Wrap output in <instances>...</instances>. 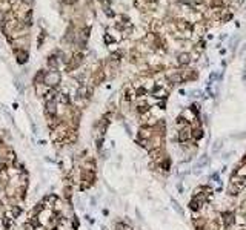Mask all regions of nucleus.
<instances>
[{
  "mask_svg": "<svg viewBox=\"0 0 246 230\" xmlns=\"http://www.w3.org/2000/svg\"><path fill=\"white\" fill-rule=\"evenodd\" d=\"M60 80H62V77H60V74H59L57 71H49V72L45 74V84H48L49 87L59 86V84H60Z\"/></svg>",
  "mask_w": 246,
  "mask_h": 230,
  "instance_id": "obj_1",
  "label": "nucleus"
},
{
  "mask_svg": "<svg viewBox=\"0 0 246 230\" xmlns=\"http://www.w3.org/2000/svg\"><path fill=\"white\" fill-rule=\"evenodd\" d=\"M192 138V128L188 124V126H185V128H182V129H179V134H177V140L180 141V143H186L188 140H191Z\"/></svg>",
  "mask_w": 246,
  "mask_h": 230,
  "instance_id": "obj_2",
  "label": "nucleus"
},
{
  "mask_svg": "<svg viewBox=\"0 0 246 230\" xmlns=\"http://www.w3.org/2000/svg\"><path fill=\"white\" fill-rule=\"evenodd\" d=\"M154 137V128L142 126L139 129V140H151Z\"/></svg>",
  "mask_w": 246,
  "mask_h": 230,
  "instance_id": "obj_3",
  "label": "nucleus"
},
{
  "mask_svg": "<svg viewBox=\"0 0 246 230\" xmlns=\"http://www.w3.org/2000/svg\"><path fill=\"white\" fill-rule=\"evenodd\" d=\"M192 60H191V55H189V52H180L179 55H177V65L179 66H188L189 63H191Z\"/></svg>",
  "mask_w": 246,
  "mask_h": 230,
  "instance_id": "obj_4",
  "label": "nucleus"
},
{
  "mask_svg": "<svg viewBox=\"0 0 246 230\" xmlns=\"http://www.w3.org/2000/svg\"><path fill=\"white\" fill-rule=\"evenodd\" d=\"M45 112H46V115L49 118L51 117H57V103L56 101H48L46 107H45Z\"/></svg>",
  "mask_w": 246,
  "mask_h": 230,
  "instance_id": "obj_5",
  "label": "nucleus"
},
{
  "mask_svg": "<svg viewBox=\"0 0 246 230\" xmlns=\"http://www.w3.org/2000/svg\"><path fill=\"white\" fill-rule=\"evenodd\" d=\"M152 95L157 98V100H165L168 97V89H163L162 86H154L152 87Z\"/></svg>",
  "mask_w": 246,
  "mask_h": 230,
  "instance_id": "obj_6",
  "label": "nucleus"
},
{
  "mask_svg": "<svg viewBox=\"0 0 246 230\" xmlns=\"http://www.w3.org/2000/svg\"><path fill=\"white\" fill-rule=\"evenodd\" d=\"M136 97H137V91H136V87H134V86H128V87L125 89V101H126V103H129V101L136 100Z\"/></svg>",
  "mask_w": 246,
  "mask_h": 230,
  "instance_id": "obj_7",
  "label": "nucleus"
},
{
  "mask_svg": "<svg viewBox=\"0 0 246 230\" xmlns=\"http://www.w3.org/2000/svg\"><path fill=\"white\" fill-rule=\"evenodd\" d=\"M208 163H209V158H208L206 155L200 157V158H198V161H197V163H195V166H194V173H198V170H200V169H203Z\"/></svg>",
  "mask_w": 246,
  "mask_h": 230,
  "instance_id": "obj_8",
  "label": "nucleus"
},
{
  "mask_svg": "<svg viewBox=\"0 0 246 230\" xmlns=\"http://www.w3.org/2000/svg\"><path fill=\"white\" fill-rule=\"evenodd\" d=\"M151 110V106L145 101V100H139V103H137V112L140 113V115H143V113H146V112H149Z\"/></svg>",
  "mask_w": 246,
  "mask_h": 230,
  "instance_id": "obj_9",
  "label": "nucleus"
},
{
  "mask_svg": "<svg viewBox=\"0 0 246 230\" xmlns=\"http://www.w3.org/2000/svg\"><path fill=\"white\" fill-rule=\"evenodd\" d=\"M83 61V54H80V52H77V54H74L72 55V58H71V65H69V68H77L80 63Z\"/></svg>",
  "mask_w": 246,
  "mask_h": 230,
  "instance_id": "obj_10",
  "label": "nucleus"
},
{
  "mask_svg": "<svg viewBox=\"0 0 246 230\" xmlns=\"http://www.w3.org/2000/svg\"><path fill=\"white\" fill-rule=\"evenodd\" d=\"M235 222V215L234 213H223V224L226 225V227H229V225H232Z\"/></svg>",
  "mask_w": 246,
  "mask_h": 230,
  "instance_id": "obj_11",
  "label": "nucleus"
},
{
  "mask_svg": "<svg viewBox=\"0 0 246 230\" xmlns=\"http://www.w3.org/2000/svg\"><path fill=\"white\" fill-rule=\"evenodd\" d=\"M48 66L51 68V71H57V66H59V58L56 55H51L48 58Z\"/></svg>",
  "mask_w": 246,
  "mask_h": 230,
  "instance_id": "obj_12",
  "label": "nucleus"
},
{
  "mask_svg": "<svg viewBox=\"0 0 246 230\" xmlns=\"http://www.w3.org/2000/svg\"><path fill=\"white\" fill-rule=\"evenodd\" d=\"M180 74H182L183 80H192V78H195V74H194V71H192V69H185V71H180Z\"/></svg>",
  "mask_w": 246,
  "mask_h": 230,
  "instance_id": "obj_13",
  "label": "nucleus"
},
{
  "mask_svg": "<svg viewBox=\"0 0 246 230\" xmlns=\"http://www.w3.org/2000/svg\"><path fill=\"white\" fill-rule=\"evenodd\" d=\"M189 207H191V210H200V207H202V201H200V198H198V196H195V198L189 202Z\"/></svg>",
  "mask_w": 246,
  "mask_h": 230,
  "instance_id": "obj_14",
  "label": "nucleus"
},
{
  "mask_svg": "<svg viewBox=\"0 0 246 230\" xmlns=\"http://www.w3.org/2000/svg\"><path fill=\"white\" fill-rule=\"evenodd\" d=\"M175 124H177V128H179V129H182V128L188 126V124H189V121H188V120L183 117V115H180V117L175 120Z\"/></svg>",
  "mask_w": 246,
  "mask_h": 230,
  "instance_id": "obj_15",
  "label": "nucleus"
},
{
  "mask_svg": "<svg viewBox=\"0 0 246 230\" xmlns=\"http://www.w3.org/2000/svg\"><path fill=\"white\" fill-rule=\"evenodd\" d=\"M238 192H240V187L231 183V184H229V187H228V193H229V195H232V196H235V195H238Z\"/></svg>",
  "mask_w": 246,
  "mask_h": 230,
  "instance_id": "obj_16",
  "label": "nucleus"
},
{
  "mask_svg": "<svg viewBox=\"0 0 246 230\" xmlns=\"http://www.w3.org/2000/svg\"><path fill=\"white\" fill-rule=\"evenodd\" d=\"M45 74H46V72L39 71V74H37V75H36V78H34V83H36V84H39V83H45Z\"/></svg>",
  "mask_w": 246,
  "mask_h": 230,
  "instance_id": "obj_17",
  "label": "nucleus"
},
{
  "mask_svg": "<svg viewBox=\"0 0 246 230\" xmlns=\"http://www.w3.org/2000/svg\"><path fill=\"white\" fill-rule=\"evenodd\" d=\"M203 137V131H202V128H195V129H192V138L194 140H200Z\"/></svg>",
  "mask_w": 246,
  "mask_h": 230,
  "instance_id": "obj_18",
  "label": "nucleus"
},
{
  "mask_svg": "<svg viewBox=\"0 0 246 230\" xmlns=\"http://www.w3.org/2000/svg\"><path fill=\"white\" fill-rule=\"evenodd\" d=\"M57 98H59V101H60L62 104H65V106H68V104H69V97H68L66 94H59V95H57Z\"/></svg>",
  "mask_w": 246,
  "mask_h": 230,
  "instance_id": "obj_19",
  "label": "nucleus"
},
{
  "mask_svg": "<svg viewBox=\"0 0 246 230\" xmlns=\"http://www.w3.org/2000/svg\"><path fill=\"white\" fill-rule=\"evenodd\" d=\"M0 181H2V183H8V181H11V180H10V173H8V170H0Z\"/></svg>",
  "mask_w": 246,
  "mask_h": 230,
  "instance_id": "obj_20",
  "label": "nucleus"
},
{
  "mask_svg": "<svg viewBox=\"0 0 246 230\" xmlns=\"http://www.w3.org/2000/svg\"><path fill=\"white\" fill-rule=\"evenodd\" d=\"M16 54H17V60H19V63H25V61L28 60L26 52H19V51H16Z\"/></svg>",
  "mask_w": 246,
  "mask_h": 230,
  "instance_id": "obj_21",
  "label": "nucleus"
},
{
  "mask_svg": "<svg viewBox=\"0 0 246 230\" xmlns=\"http://www.w3.org/2000/svg\"><path fill=\"white\" fill-rule=\"evenodd\" d=\"M221 146H223V140L220 138V140H217L215 143H214V147H212V154H217L220 149H221Z\"/></svg>",
  "mask_w": 246,
  "mask_h": 230,
  "instance_id": "obj_22",
  "label": "nucleus"
},
{
  "mask_svg": "<svg viewBox=\"0 0 246 230\" xmlns=\"http://www.w3.org/2000/svg\"><path fill=\"white\" fill-rule=\"evenodd\" d=\"M160 152H162V149L159 147V149H154V150H151L149 152V157L152 158V160H157L159 157H160Z\"/></svg>",
  "mask_w": 246,
  "mask_h": 230,
  "instance_id": "obj_23",
  "label": "nucleus"
},
{
  "mask_svg": "<svg viewBox=\"0 0 246 230\" xmlns=\"http://www.w3.org/2000/svg\"><path fill=\"white\" fill-rule=\"evenodd\" d=\"M235 175H237V176H241V178H244V176H246V164H243V166H241V167H240V169L235 172Z\"/></svg>",
  "mask_w": 246,
  "mask_h": 230,
  "instance_id": "obj_24",
  "label": "nucleus"
},
{
  "mask_svg": "<svg viewBox=\"0 0 246 230\" xmlns=\"http://www.w3.org/2000/svg\"><path fill=\"white\" fill-rule=\"evenodd\" d=\"M10 210H11V213L14 215V218H17V216L22 213V209H20V207H17V206H13Z\"/></svg>",
  "mask_w": 246,
  "mask_h": 230,
  "instance_id": "obj_25",
  "label": "nucleus"
},
{
  "mask_svg": "<svg viewBox=\"0 0 246 230\" xmlns=\"http://www.w3.org/2000/svg\"><path fill=\"white\" fill-rule=\"evenodd\" d=\"M162 169H163V170H166V172L171 169V161H169L168 158H165V160H163V163H162Z\"/></svg>",
  "mask_w": 246,
  "mask_h": 230,
  "instance_id": "obj_26",
  "label": "nucleus"
},
{
  "mask_svg": "<svg viewBox=\"0 0 246 230\" xmlns=\"http://www.w3.org/2000/svg\"><path fill=\"white\" fill-rule=\"evenodd\" d=\"M189 55H191V60H198L200 52H198V51H195V49H192V51L189 52Z\"/></svg>",
  "mask_w": 246,
  "mask_h": 230,
  "instance_id": "obj_27",
  "label": "nucleus"
},
{
  "mask_svg": "<svg viewBox=\"0 0 246 230\" xmlns=\"http://www.w3.org/2000/svg\"><path fill=\"white\" fill-rule=\"evenodd\" d=\"M235 222H240V224H244V225H246V213L241 215V216H237V218H235Z\"/></svg>",
  "mask_w": 246,
  "mask_h": 230,
  "instance_id": "obj_28",
  "label": "nucleus"
},
{
  "mask_svg": "<svg viewBox=\"0 0 246 230\" xmlns=\"http://www.w3.org/2000/svg\"><path fill=\"white\" fill-rule=\"evenodd\" d=\"M5 158L10 160V161H14V160H16V154H14V152H6V154H5Z\"/></svg>",
  "mask_w": 246,
  "mask_h": 230,
  "instance_id": "obj_29",
  "label": "nucleus"
},
{
  "mask_svg": "<svg viewBox=\"0 0 246 230\" xmlns=\"http://www.w3.org/2000/svg\"><path fill=\"white\" fill-rule=\"evenodd\" d=\"M172 206H174V209L179 212V215H182L183 216V210H182V207L179 206V202H175V201H172Z\"/></svg>",
  "mask_w": 246,
  "mask_h": 230,
  "instance_id": "obj_30",
  "label": "nucleus"
},
{
  "mask_svg": "<svg viewBox=\"0 0 246 230\" xmlns=\"http://www.w3.org/2000/svg\"><path fill=\"white\" fill-rule=\"evenodd\" d=\"M115 230H128V227L123 224V222H117V224H115Z\"/></svg>",
  "mask_w": 246,
  "mask_h": 230,
  "instance_id": "obj_31",
  "label": "nucleus"
},
{
  "mask_svg": "<svg viewBox=\"0 0 246 230\" xmlns=\"http://www.w3.org/2000/svg\"><path fill=\"white\" fill-rule=\"evenodd\" d=\"M65 196L69 199L71 198V187H65Z\"/></svg>",
  "mask_w": 246,
  "mask_h": 230,
  "instance_id": "obj_32",
  "label": "nucleus"
},
{
  "mask_svg": "<svg viewBox=\"0 0 246 230\" xmlns=\"http://www.w3.org/2000/svg\"><path fill=\"white\" fill-rule=\"evenodd\" d=\"M77 2V0H63V3H66V5H74Z\"/></svg>",
  "mask_w": 246,
  "mask_h": 230,
  "instance_id": "obj_33",
  "label": "nucleus"
},
{
  "mask_svg": "<svg viewBox=\"0 0 246 230\" xmlns=\"http://www.w3.org/2000/svg\"><path fill=\"white\" fill-rule=\"evenodd\" d=\"M34 230H45V227H42V225H39V227H36Z\"/></svg>",
  "mask_w": 246,
  "mask_h": 230,
  "instance_id": "obj_34",
  "label": "nucleus"
},
{
  "mask_svg": "<svg viewBox=\"0 0 246 230\" xmlns=\"http://www.w3.org/2000/svg\"><path fill=\"white\" fill-rule=\"evenodd\" d=\"M243 161H244V163H246V155H244V158H243Z\"/></svg>",
  "mask_w": 246,
  "mask_h": 230,
  "instance_id": "obj_35",
  "label": "nucleus"
},
{
  "mask_svg": "<svg viewBox=\"0 0 246 230\" xmlns=\"http://www.w3.org/2000/svg\"><path fill=\"white\" fill-rule=\"evenodd\" d=\"M0 146H2V138H0Z\"/></svg>",
  "mask_w": 246,
  "mask_h": 230,
  "instance_id": "obj_36",
  "label": "nucleus"
}]
</instances>
